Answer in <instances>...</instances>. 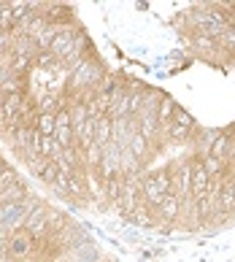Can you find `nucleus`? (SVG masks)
I'll return each mask as SVG.
<instances>
[{
  "label": "nucleus",
  "instance_id": "nucleus-11",
  "mask_svg": "<svg viewBox=\"0 0 235 262\" xmlns=\"http://www.w3.org/2000/svg\"><path fill=\"white\" fill-rule=\"evenodd\" d=\"M35 130L41 133V135H46V138H54V130H57V119H54V114H38Z\"/></svg>",
  "mask_w": 235,
  "mask_h": 262
},
{
  "label": "nucleus",
  "instance_id": "nucleus-2",
  "mask_svg": "<svg viewBox=\"0 0 235 262\" xmlns=\"http://www.w3.org/2000/svg\"><path fill=\"white\" fill-rule=\"evenodd\" d=\"M25 230L30 232V235H33L35 241L46 238V235H49V208L38 206V208L30 213V216H27V222H25Z\"/></svg>",
  "mask_w": 235,
  "mask_h": 262
},
{
  "label": "nucleus",
  "instance_id": "nucleus-8",
  "mask_svg": "<svg viewBox=\"0 0 235 262\" xmlns=\"http://www.w3.org/2000/svg\"><path fill=\"white\" fill-rule=\"evenodd\" d=\"M103 184H105V203H116L122 198V192H124V176L122 173L109 179V181H103Z\"/></svg>",
  "mask_w": 235,
  "mask_h": 262
},
{
  "label": "nucleus",
  "instance_id": "nucleus-13",
  "mask_svg": "<svg viewBox=\"0 0 235 262\" xmlns=\"http://www.w3.org/2000/svg\"><path fill=\"white\" fill-rule=\"evenodd\" d=\"M200 162H203V168H205V173H208L211 179H217V176H222V173H224V160H219V157H211V154H205Z\"/></svg>",
  "mask_w": 235,
  "mask_h": 262
},
{
  "label": "nucleus",
  "instance_id": "nucleus-3",
  "mask_svg": "<svg viewBox=\"0 0 235 262\" xmlns=\"http://www.w3.org/2000/svg\"><path fill=\"white\" fill-rule=\"evenodd\" d=\"M189 165H192V198H195V200H200L205 192H208L211 176L205 173V168H203V162H200V160H195V162H189Z\"/></svg>",
  "mask_w": 235,
  "mask_h": 262
},
{
  "label": "nucleus",
  "instance_id": "nucleus-10",
  "mask_svg": "<svg viewBox=\"0 0 235 262\" xmlns=\"http://www.w3.org/2000/svg\"><path fill=\"white\" fill-rule=\"evenodd\" d=\"M54 143H57L60 149L73 146L76 138H73V127H71V124H57V130H54Z\"/></svg>",
  "mask_w": 235,
  "mask_h": 262
},
{
  "label": "nucleus",
  "instance_id": "nucleus-12",
  "mask_svg": "<svg viewBox=\"0 0 235 262\" xmlns=\"http://www.w3.org/2000/svg\"><path fill=\"white\" fill-rule=\"evenodd\" d=\"M173 108H176V103H173L170 98H162L160 105H157V119H160L162 127H168V124H170V119H173Z\"/></svg>",
  "mask_w": 235,
  "mask_h": 262
},
{
  "label": "nucleus",
  "instance_id": "nucleus-4",
  "mask_svg": "<svg viewBox=\"0 0 235 262\" xmlns=\"http://www.w3.org/2000/svg\"><path fill=\"white\" fill-rule=\"evenodd\" d=\"M33 246H35V238L27 230H19L8 238V249H11V254H16V257H27L33 251Z\"/></svg>",
  "mask_w": 235,
  "mask_h": 262
},
{
  "label": "nucleus",
  "instance_id": "nucleus-5",
  "mask_svg": "<svg viewBox=\"0 0 235 262\" xmlns=\"http://www.w3.org/2000/svg\"><path fill=\"white\" fill-rule=\"evenodd\" d=\"M179 213H181V200L173 195H165L162 203H160V208H157V219H162V222H176L179 219Z\"/></svg>",
  "mask_w": 235,
  "mask_h": 262
},
{
  "label": "nucleus",
  "instance_id": "nucleus-18",
  "mask_svg": "<svg viewBox=\"0 0 235 262\" xmlns=\"http://www.w3.org/2000/svg\"><path fill=\"white\" fill-rule=\"evenodd\" d=\"M168 138H173V141H187L189 138V127H181V124H168Z\"/></svg>",
  "mask_w": 235,
  "mask_h": 262
},
{
  "label": "nucleus",
  "instance_id": "nucleus-21",
  "mask_svg": "<svg viewBox=\"0 0 235 262\" xmlns=\"http://www.w3.org/2000/svg\"><path fill=\"white\" fill-rule=\"evenodd\" d=\"M230 189H232V195H235V181H232V184H230Z\"/></svg>",
  "mask_w": 235,
  "mask_h": 262
},
{
  "label": "nucleus",
  "instance_id": "nucleus-1",
  "mask_svg": "<svg viewBox=\"0 0 235 262\" xmlns=\"http://www.w3.org/2000/svg\"><path fill=\"white\" fill-rule=\"evenodd\" d=\"M170 179H173V195L179 200H189L192 198V165L189 162L179 165L170 173Z\"/></svg>",
  "mask_w": 235,
  "mask_h": 262
},
{
  "label": "nucleus",
  "instance_id": "nucleus-7",
  "mask_svg": "<svg viewBox=\"0 0 235 262\" xmlns=\"http://www.w3.org/2000/svg\"><path fill=\"white\" fill-rule=\"evenodd\" d=\"M62 108H71V105H68V100L60 98V95H46V98L38 103V111H41V114H57Z\"/></svg>",
  "mask_w": 235,
  "mask_h": 262
},
{
  "label": "nucleus",
  "instance_id": "nucleus-14",
  "mask_svg": "<svg viewBox=\"0 0 235 262\" xmlns=\"http://www.w3.org/2000/svg\"><path fill=\"white\" fill-rule=\"evenodd\" d=\"M219 211H222V213H227V216L235 211V195H232L230 184H224L222 192H219Z\"/></svg>",
  "mask_w": 235,
  "mask_h": 262
},
{
  "label": "nucleus",
  "instance_id": "nucleus-20",
  "mask_svg": "<svg viewBox=\"0 0 235 262\" xmlns=\"http://www.w3.org/2000/svg\"><path fill=\"white\" fill-rule=\"evenodd\" d=\"M173 124H181V127H192V116L184 111V108H179V105H176V108H173Z\"/></svg>",
  "mask_w": 235,
  "mask_h": 262
},
{
  "label": "nucleus",
  "instance_id": "nucleus-17",
  "mask_svg": "<svg viewBox=\"0 0 235 262\" xmlns=\"http://www.w3.org/2000/svg\"><path fill=\"white\" fill-rule=\"evenodd\" d=\"M38 176H41L46 184H54V181H57V176H60V168H57V162H54V160H49V162L44 165V170L38 173Z\"/></svg>",
  "mask_w": 235,
  "mask_h": 262
},
{
  "label": "nucleus",
  "instance_id": "nucleus-9",
  "mask_svg": "<svg viewBox=\"0 0 235 262\" xmlns=\"http://www.w3.org/2000/svg\"><path fill=\"white\" fill-rule=\"evenodd\" d=\"M230 149H232V141H230V135H224V133H219V135H217V141L211 143V149H208V154H211V157H219V160H227V154H230Z\"/></svg>",
  "mask_w": 235,
  "mask_h": 262
},
{
  "label": "nucleus",
  "instance_id": "nucleus-19",
  "mask_svg": "<svg viewBox=\"0 0 235 262\" xmlns=\"http://www.w3.org/2000/svg\"><path fill=\"white\" fill-rule=\"evenodd\" d=\"M192 43L198 46V49H203V52H213V49L219 46V41H213V38H205V35H195Z\"/></svg>",
  "mask_w": 235,
  "mask_h": 262
},
{
  "label": "nucleus",
  "instance_id": "nucleus-6",
  "mask_svg": "<svg viewBox=\"0 0 235 262\" xmlns=\"http://www.w3.org/2000/svg\"><path fill=\"white\" fill-rule=\"evenodd\" d=\"M154 216L157 213L146 206V203H141V206L127 216V222H133V225H138V227H149V225H154Z\"/></svg>",
  "mask_w": 235,
  "mask_h": 262
},
{
  "label": "nucleus",
  "instance_id": "nucleus-15",
  "mask_svg": "<svg viewBox=\"0 0 235 262\" xmlns=\"http://www.w3.org/2000/svg\"><path fill=\"white\" fill-rule=\"evenodd\" d=\"M130 151H133L135 157H138V160L143 162V160H146V154H149V141H146L141 133H138V135H133V141H130Z\"/></svg>",
  "mask_w": 235,
  "mask_h": 262
},
{
  "label": "nucleus",
  "instance_id": "nucleus-16",
  "mask_svg": "<svg viewBox=\"0 0 235 262\" xmlns=\"http://www.w3.org/2000/svg\"><path fill=\"white\" fill-rule=\"evenodd\" d=\"M16 92H22V79L19 76H8V79L0 84V95H16Z\"/></svg>",
  "mask_w": 235,
  "mask_h": 262
},
{
  "label": "nucleus",
  "instance_id": "nucleus-22",
  "mask_svg": "<svg viewBox=\"0 0 235 262\" xmlns=\"http://www.w3.org/2000/svg\"><path fill=\"white\" fill-rule=\"evenodd\" d=\"M0 262H8V259H0Z\"/></svg>",
  "mask_w": 235,
  "mask_h": 262
}]
</instances>
